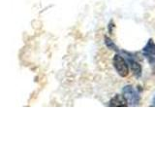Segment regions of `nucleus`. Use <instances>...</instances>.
I'll list each match as a JSON object with an SVG mask.
<instances>
[{
    "label": "nucleus",
    "instance_id": "nucleus-1",
    "mask_svg": "<svg viewBox=\"0 0 155 146\" xmlns=\"http://www.w3.org/2000/svg\"><path fill=\"white\" fill-rule=\"evenodd\" d=\"M122 92H123L124 99H126L128 104L133 105V106L139 105L140 100V95L138 94V92L136 91L132 86L131 85L125 86L122 90Z\"/></svg>",
    "mask_w": 155,
    "mask_h": 146
},
{
    "label": "nucleus",
    "instance_id": "nucleus-6",
    "mask_svg": "<svg viewBox=\"0 0 155 146\" xmlns=\"http://www.w3.org/2000/svg\"><path fill=\"white\" fill-rule=\"evenodd\" d=\"M105 44H106V46L108 47L109 49H110V50H113V51H115V52H117L118 51V48L116 47V45L114 43V41H111L109 37H105Z\"/></svg>",
    "mask_w": 155,
    "mask_h": 146
},
{
    "label": "nucleus",
    "instance_id": "nucleus-4",
    "mask_svg": "<svg viewBox=\"0 0 155 146\" xmlns=\"http://www.w3.org/2000/svg\"><path fill=\"white\" fill-rule=\"evenodd\" d=\"M109 105L114 106V107H123V106H127L128 103H127V101H126V99H124L123 96L116 95L110 100Z\"/></svg>",
    "mask_w": 155,
    "mask_h": 146
},
{
    "label": "nucleus",
    "instance_id": "nucleus-5",
    "mask_svg": "<svg viewBox=\"0 0 155 146\" xmlns=\"http://www.w3.org/2000/svg\"><path fill=\"white\" fill-rule=\"evenodd\" d=\"M143 53L150 56H155V44L152 39H149L147 45L143 48Z\"/></svg>",
    "mask_w": 155,
    "mask_h": 146
},
{
    "label": "nucleus",
    "instance_id": "nucleus-7",
    "mask_svg": "<svg viewBox=\"0 0 155 146\" xmlns=\"http://www.w3.org/2000/svg\"><path fill=\"white\" fill-rule=\"evenodd\" d=\"M153 105L155 106V96L153 97Z\"/></svg>",
    "mask_w": 155,
    "mask_h": 146
},
{
    "label": "nucleus",
    "instance_id": "nucleus-3",
    "mask_svg": "<svg viewBox=\"0 0 155 146\" xmlns=\"http://www.w3.org/2000/svg\"><path fill=\"white\" fill-rule=\"evenodd\" d=\"M128 62L130 64V68L132 70L133 74L136 78H140L142 76V65L140 64L138 61H136L134 58H128Z\"/></svg>",
    "mask_w": 155,
    "mask_h": 146
},
{
    "label": "nucleus",
    "instance_id": "nucleus-2",
    "mask_svg": "<svg viewBox=\"0 0 155 146\" xmlns=\"http://www.w3.org/2000/svg\"><path fill=\"white\" fill-rule=\"evenodd\" d=\"M113 63H114V66L115 68L116 72H117L121 77L128 76L129 74L128 64H127V62H126V61L120 55H115L114 57Z\"/></svg>",
    "mask_w": 155,
    "mask_h": 146
}]
</instances>
